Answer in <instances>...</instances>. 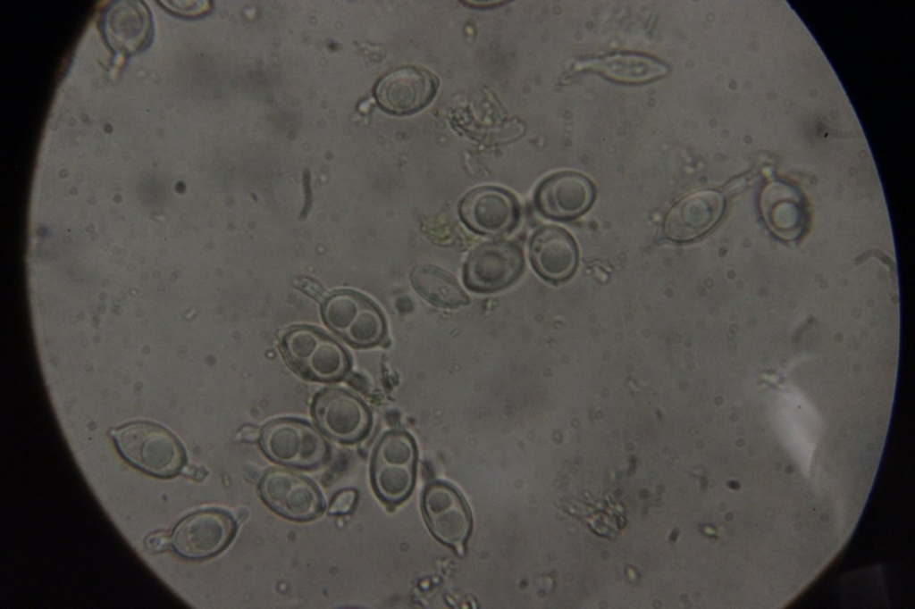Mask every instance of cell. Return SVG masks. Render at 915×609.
I'll return each instance as SVG.
<instances>
[{"mask_svg":"<svg viewBox=\"0 0 915 609\" xmlns=\"http://www.w3.org/2000/svg\"><path fill=\"white\" fill-rule=\"evenodd\" d=\"M423 509L432 534L441 542L463 546L471 527L468 509L459 494L445 483H432L425 490Z\"/></svg>","mask_w":915,"mask_h":609,"instance_id":"5bb4252c","label":"cell"},{"mask_svg":"<svg viewBox=\"0 0 915 609\" xmlns=\"http://www.w3.org/2000/svg\"><path fill=\"white\" fill-rule=\"evenodd\" d=\"M313 416L328 436L342 442H354L368 431L371 418L365 404L339 388H326L312 404Z\"/></svg>","mask_w":915,"mask_h":609,"instance_id":"30bf717a","label":"cell"},{"mask_svg":"<svg viewBox=\"0 0 915 609\" xmlns=\"http://www.w3.org/2000/svg\"><path fill=\"white\" fill-rule=\"evenodd\" d=\"M266 455L276 463L312 468L325 461L328 446L309 423L296 419H279L267 423L260 433Z\"/></svg>","mask_w":915,"mask_h":609,"instance_id":"3957f363","label":"cell"},{"mask_svg":"<svg viewBox=\"0 0 915 609\" xmlns=\"http://www.w3.org/2000/svg\"><path fill=\"white\" fill-rule=\"evenodd\" d=\"M357 500V492L344 489L336 494L329 507L331 514H344L352 510Z\"/></svg>","mask_w":915,"mask_h":609,"instance_id":"ac0fdd59","label":"cell"},{"mask_svg":"<svg viewBox=\"0 0 915 609\" xmlns=\"http://www.w3.org/2000/svg\"><path fill=\"white\" fill-rule=\"evenodd\" d=\"M281 346L290 367L306 379L334 380L348 369V358L343 348L311 327L290 329L283 335Z\"/></svg>","mask_w":915,"mask_h":609,"instance_id":"7a4b0ae2","label":"cell"},{"mask_svg":"<svg viewBox=\"0 0 915 609\" xmlns=\"http://www.w3.org/2000/svg\"><path fill=\"white\" fill-rule=\"evenodd\" d=\"M411 283L417 293L432 304L457 308L469 303V297L449 272L431 265L413 269Z\"/></svg>","mask_w":915,"mask_h":609,"instance_id":"e0dca14e","label":"cell"},{"mask_svg":"<svg viewBox=\"0 0 915 609\" xmlns=\"http://www.w3.org/2000/svg\"><path fill=\"white\" fill-rule=\"evenodd\" d=\"M168 542L169 539L166 534L164 532H156L147 536L145 545L150 551L160 552L167 547Z\"/></svg>","mask_w":915,"mask_h":609,"instance_id":"d6986e66","label":"cell"},{"mask_svg":"<svg viewBox=\"0 0 915 609\" xmlns=\"http://www.w3.org/2000/svg\"><path fill=\"white\" fill-rule=\"evenodd\" d=\"M594 199L592 183L584 175L561 171L549 176L537 188L535 205L545 217L571 220L585 213Z\"/></svg>","mask_w":915,"mask_h":609,"instance_id":"4fadbf2b","label":"cell"},{"mask_svg":"<svg viewBox=\"0 0 915 609\" xmlns=\"http://www.w3.org/2000/svg\"><path fill=\"white\" fill-rule=\"evenodd\" d=\"M576 71H592L611 80L643 83L659 79L668 71L663 62L649 55L617 53L577 63Z\"/></svg>","mask_w":915,"mask_h":609,"instance_id":"2e32d148","label":"cell"},{"mask_svg":"<svg viewBox=\"0 0 915 609\" xmlns=\"http://www.w3.org/2000/svg\"><path fill=\"white\" fill-rule=\"evenodd\" d=\"M725 210L723 196L712 189L688 194L675 203L663 221L665 237L684 243L701 238L720 220Z\"/></svg>","mask_w":915,"mask_h":609,"instance_id":"8fae6325","label":"cell"},{"mask_svg":"<svg viewBox=\"0 0 915 609\" xmlns=\"http://www.w3.org/2000/svg\"><path fill=\"white\" fill-rule=\"evenodd\" d=\"M523 267V253L515 243H484L469 254L464 266V282L475 292H494L512 284Z\"/></svg>","mask_w":915,"mask_h":609,"instance_id":"52a82bcc","label":"cell"},{"mask_svg":"<svg viewBox=\"0 0 915 609\" xmlns=\"http://www.w3.org/2000/svg\"><path fill=\"white\" fill-rule=\"evenodd\" d=\"M415 463L416 448L408 435L399 431L385 434L372 461V480L377 494L389 503L403 500L414 484Z\"/></svg>","mask_w":915,"mask_h":609,"instance_id":"5b68a950","label":"cell"},{"mask_svg":"<svg viewBox=\"0 0 915 609\" xmlns=\"http://www.w3.org/2000/svg\"><path fill=\"white\" fill-rule=\"evenodd\" d=\"M458 212L470 229L483 235L509 231L519 218V207L514 196L496 187L471 190L460 202Z\"/></svg>","mask_w":915,"mask_h":609,"instance_id":"7c38bea8","label":"cell"},{"mask_svg":"<svg viewBox=\"0 0 915 609\" xmlns=\"http://www.w3.org/2000/svg\"><path fill=\"white\" fill-rule=\"evenodd\" d=\"M529 255L535 271L551 281L569 278L575 270L578 259L574 238L565 229L556 226L542 227L533 235Z\"/></svg>","mask_w":915,"mask_h":609,"instance_id":"9a60e30c","label":"cell"},{"mask_svg":"<svg viewBox=\"0 0 915 609\" xmlns=\"http://www.w3.org/2000/svg\"><path fill=\"white\" fill-rule=\"evenodd\" d=\"M323 315L332 330L356 346H374L385 334L380 309L357 292L344 290L331 295L323 304Z\"/></svg>","mask_w":915,"mask_h":609,"instance_id":"277c9868","label":"cell"},{"mask_svg":"<svg viewBox=\"0 0 915 609\" xmlns=\"http://www.w3.org/2000/svg\"><path fill=\"white\" fill-rule=\"evenodd\" d=\"M438 79L426 69L407 65L384 75L374 90L379 104L388 113L406 115L425 107L434 97Z\"/></svg>","mask_w":915,"mask_h":609,"instance_id":"9c48e42d","label":"cell"},{"mask_svg":"<svg viewBox=\"0 0 915 609\" xmlns=\"http://www.w3.org/2000/svg\"><path fill=\"white\" fill-rule=\"evenodd\" d=\"M264 501L277 513L294 521L317 517L323 510V496L309 480L290 471L273 469L260 481Z\"/></svg>","mask_w":915,"mask_h":609,"instance_id":"ba28073f","label":"cell"},{"mask_svg":"<svg viewBox=\"0 0 915 609\" xmlns=\"http://www.w3.org/2000/svg\"><path fill=\"white\" fill-rule=\"evenodd\" d=\"M111 435L121 455L147 474L172 477L185 463V451L178 438L158 424L133 421L112 430Z\"/></svg>","mask_w":915,"mask_h":609,"instance_id":"6da1fadb","label":"cell"},{"mask_svg":"<svg viewBox=\"0 0 915 609\" xmlns=\"http://www.w3.org/2000/svg\"><path fill=\"white\" fill-rule=\"evenodd\" d=\"M236 530L230 513L217 509L201 510L186 516L175 526L171 543L182 557L205 559L223 550Z\"/></svg>","mask_w":915,"mask_h":609,"instance_id":"8992f818","label":"cell"}]
</instances>
